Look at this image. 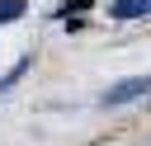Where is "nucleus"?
<instances>
[{"label": "nucleus", "mask_w": 151, "mask_h": 146, "mask_svg": "<svg viewBox=\"0 0 151 146\" xmlns=\"http://www.w3.org/2000/svg\"><path fill=\"white\" fill-rule=\"evenodd\" d=\"M146 89H151V75H132V80H118V85H109L104 104H109V108H118V104H127V99H137V94H146Z\"/></svg>", "instance_id": "nucleus-1"}, {"label": "nucleus", "mask_w": 151, "mask_h": 146, "mask_svg": "<svg viewBox=\"0 0 151 146\" xmlns=\"http://www.w3.org/2000/svg\"><path fill=\"white\" fill-rule=\"evenodd\" d=\"M151 14V0H113L109 5V19H142Z\"/></svg>", "instance_id": "nucleus-2"}, {"label": "nucleus", "mask_w": 151, "mask_h": 146, "mask_svg": "<svg viewBox=\"0 0 151 146\" xmlns=\"http://www.w3.org/2000/svg\"><path fill=\"white\" fill-rule=\"evenodd\" d=\"M19 14H24V0H0V24H9Z\"/></svg>", "instance_id": "nucleus-3"}]
</instances>
